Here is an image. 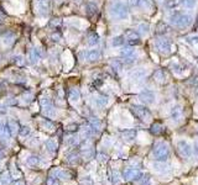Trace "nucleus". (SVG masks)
I'll return each mask as SVG.
<instances>
[{"label":"nucleus","instance_id":"1","mask_svg":"<svg viewBox=\"0 0 198 185\" xmlns=\"http://www.w3.org/2000/svg\"><path fill=\"white\" fill-rule=\"evenodd\" d=\"M152 157L159 162H166L170 158V148L165 142H156L152 147Z\"/></svg>","mask_w":198,"mask_h":185},{"label":"nucleus","instance_id":"2","mask_svg":"<svg viewBox=\"0 0 198 185\" xmlns=\"http://www.w3.org/2000/svg\"><path fill=\"white\" fill-rule=\"evenodd\" d=\"M110 14L116 19H125L128 16V9L121 1H114L110 6Z\"/></svg>","mask_w":198,"mask_h":185},{"label":"nucleus","instance_id":"3","mask_svg":"<svg viewBox=\"0 0 198 185\" xmlns=\"http://www.w3.org/2000/svg\"><path fill=\"white\" fill-rule=\"evenodd\" d=\"M51 7L50 0H33V9L38 16H47Z\"/></svg>","mask_w":198,"mask_h":185},{"label":"nucleus","instance_id":"4","mask_svg":"<svg viewBox=\"0 0 198 185\" xmlns=\"http://www.w3.org/2000/svg\"><path fill=\"white\" fill-rule=\"evenodd\" d=\"M131 112L140 120L142 121H149L151 119V114L150 111L144 107V106H140V105H132L131 106Z\"/></svg>","mask_w":198,"mask_h":185},{"label":"nucleus","instance_id":"5","mask_svg":"<svg viewBox=\"0 0 198 185\" xmlns=\"http://www.w3.org/2000/svg\"><path fill=\"white\" fill-rule=\"evenodd\" d=\"M176 151H177V154L182 159H188L192 155V148H191V146L186 141H178Z\"/></svg>","mask_w":198,"mask_h":185},{"label":"nucleus","instance_id":"6","mask_svg":"<svg viewBox=\"0 0 198 185\" xmlns=\"http://www.w3.org/2000/svg\"><path fill=\"white\" fill-rule=\"evenodd\" d=\"M66 24L77 30H86L89 26L88 21L84 19H81V17H68L66 19Z\"/></svg>","mask_w":198,"mask_h":185},{"label":"nucleus","instance_id":"7","mask_svg":"<svg viewBox=\"0 0 198 185\" xmlns=\"http://www.w3.org/2000/svg\"><path fill=\"white\" fill-rule=\"evenodd\" d=\"M142 177V173L139 168H126L123 173V178L125 180H129V182H132V180H140V178Z\"/></svg>","mask_w":198,"mask_h":185},{"label":"nucleus","instance_id":"8","mask_svg":"<svg viewBox=\"0 0 198 185\" xmlns=\"http://www.w3.org/2000/svg\"><path fill=\"white\" fill-rule=\"evenodd\" d=\"M15 33L12 32H6L2 36H0V48H9L12 46V43L15 42Z\"/></svg>","mask_w":198,"mask_h":185},{"label":"nucleus","instance_id":"9","mask_svg":"<svg viewBox=\"0 0 198 185\" xmlns=\"http://www.w3.org/2000/svg\"><path fill=\"white\" fill-rule=\"evenodd\" d=\"M51 177L57 178V179H62V180H71L73 178V175H72L71 172L65 170V169H60V168L52 169L51 170Z\"/></svg>","mask_w":198,"mask_h":185},{"label":"nucleus","instance_id":"10","mask_svg":"<svg viewBox=\"0 0 198 185\" xmlns=\"http://www.w3.org/2000/svg\"><path fill=\"white\" fill-rule=\"evenodd\" d=\"M171 21H172V24H175V25L178 26V27H185V26H187V25L191 22V17H190L188 15H182V14H180V15L173 16V17L171 19Z\"/></svg>","mask_w":198,"mask_h":185},{"label":"nucleus","instance_id":"11","mask_svg":"<svg viewBox=\"0 0 198 185\" xmlns=\"http://www.w3.org/2000/svg\"><path fill=\"white\" fill-rule=\"evenodd\" d=\"M62 62H63V68H65L66 72L69 70V69H72V67L74 64V58H73V56H72L69 50H66L62 53Z\"/></svg>","mask_w":198,"mask_h":185},{"label":"nucleus","instance_id":"12","mask_svg":"<svg viewBox=\"0 0 198 185\" xmlns=\"http://www.w3.org/2000/svg\"><path fill=\"white\" fill-rule=\"evenodd\" d=\"M82 155H83V158L84 159H87V160H89V159H92L93 157H94V148H93V146L92 145H89V143H86V145H83V147H82Z\"/></svg>","mask_w":198,"mask_h":185},{"label":"nucleus","instance_id":"13","mask_svg":"<svg viewBox=\"0 0 198 185\" xmlns=\"http://www.w3.org/2000/svg\"><path fill=\"white\" fill-rule=\"evenodd\" d=\"M155 46H156V48H157L160 52H162V53H167V52L170 51V43H168V41L165 40V38H157L156 42H155Z\"/></svg>","mask_w":198,"mask_h":185},{"label":"nucleus","instance_id":"14","mask_svg":"<svg viewBox=\"0 0 198 185\" xmlns=\"http://www.w3.org/2000/svg\"><path fill=\"white\" fill-rule=\"evenodd\" d=\"M150 132H151L152 135H155V136H160V135H162V133L165 132V126L161 122L152 123L151 127H150Z\"/></svg>","mask_w":198,"mask_h":185},{"label":"nucleus","instance_id":"15","mask_svg":"<svg viewBox=\"0 0 198 185\" xmlns=\"http://www.w3.org/2000/svg\"><path fill=\"white\" fill-rule=\"evenodd\" d=\"M87 58V61H91V62H94V61H98L100 58V53H99L98 50H91V51H87L84 53V59Z\"/></svg>","mask_w":198,"mask_h":185},{"label":"nucleus","instance_id":"16","mask_svg":"<svg viewBox=\"0 0 198 185\" xmlns=\"http://www.w3.org/2000/svg\"><path fill=\"white\" fill-rule=\"evenodd\" d=\"M140 100L142 102H145V104H151L155 100V95H154V93L146 90V92H142L140 94Z\"/></svg>","mask_w":198,"mask_h":185},{"label":"nucleus","instance_id":"17","mask_svg":"<svg viewBox=\"0 0 198 185\" xmlns=\"http://www.w3.org/2000/svg\"><path fill=\"white\" fill-rule=\"evenodd\" d=\"M10 136L11 135H10V131H9L7 126H5V123L0 120V138L2 141H9Z\"/></svg>","mask_w":198,"mask_h":185},{"label":"nucleus","instance_id":"18","mask_svg":"<svg viewBox=\"0 0 198 185\" xmlns=\"http://www.w3.org/2000/svg\"><path fill=\"white\" fill-rule=\"evenodd\" d=\"M92 133H93V132H92V128H91L89 126H84V127H82V128H81V131H79V136H78V137H79L81 140L87 141V140L92 136Z\"/></svg>","mask_w":198,"mask_h":185},{"label":"nucleus","instance_id":"19","mask_svg":"<svg viewBox=\"0 0 198 185\" xmlns=\"http://www.w3.org/2000/svg\"><path fill=\"white\" fill-rule=\"evenodd\" d=\"M125 38L129 40L130 43H140V41H139V33L132 30H129L125 32Z\"/></svg>","mask_w":198,"mask_h":185},{"label":"nucleus","instance_id":"20","mask_svg":"<svg viewBox=\"0 0 198 185\" xmlns=\"http://www.w3.org/2000/svg\"><path fill=\"white\" fill-rule=\"evenodd\" d=\"M89 127L92 128V132L94 133H98L99 131H100V128H101V122H100V120L97 119V117H93V119H91V121H89Z\"/></svg>","mask_w":198,"mask_h":185},{"label":"nucleus","instance_id":"21","mask_svg":"<svg viewBox=\"0 0 198 185\" xmlns=\"http://www.w3.org/2000/svg\"><path fill=\"white\" fill-rule=\"evenodd\" d=\"M69 101L72 102V104H77V102H79V100H81V93L78 89H72L71 92H69Z\"/></svg>","mask_w":198,"mask_h":185},{"label":"nucleus","instance_id":"22","mask_svg":"<svg viewBox=\"0 0 198 185\" xmlns=\"http://www.w3.org/2000/svg\"><path fill=\"white\" fill-rule=\"evenodd\" d=\"M121 137H123V140H124V141H126V142H131V141L135 140V137H136V131H134V130H126V131H124V132H123Z\"/></svg>","mask_w":198,"mask_h":185},{"label":"nucleus","instance_id":"23","mask_svg":"<svg viewBox=\"0 0 198 185\" xmlns=\"http://www.w3.org/2000/svg\"><path fill=\"white\" fill-rule=\"evenodd\" d=\"M46 149H47L50 153H55V152L57 151V142H56L55 140H52V138L47 140V141H46Z\"/></svg>","mask_w":198,"mask_h":185},{"label":"nucleus","instance_id":"24","mask_svg":"<svg viewBox=\"0 0 198 185\" xmlns=\"http://www.w3.org/2000/svg\"><path fill=\"white\" fill-rule=\"evenodd\" d=\"M7 128H9V131H10V135L14 137V136H16V133L19 132V125L15 122L14 120H10L9 123H7Z\"/></svg>","mask_w":198,"mask_h":185},{"label":"nucleus","instance_id":"25","mask_svg":"<svg viewBox=\"0 0 198 185\" xmlns=\"http://www.w3.org/2000/svg\"><path fill=\"white\" fill-rule=\"evenodd\" d=\"M43 114H45L47 117H56L57 111H56V109L53 107V105H48V106H45V107H43Z\"/></svg>","mask_w":198,"mask_h":185},{"label":"nucleus","instance_id":"26","mask_svg":"<svg viewBox=\"0 0 198 185\" xmlns=\"http://www.w3.org/2000/svg\"><path fill=\"white\" fill-rule=\"evenodd\" d=\"M79 160H81V157H79V154L76 153V152H72V153H69L67 155V162L69 164H78Z\"/></svg>","mask_w":198,"mask_h":185},{"label":"nucleus","instance_id":"27","mask_svg":"<svg viewBox=\"0 0 198 185\" xmlns=\"http://www.w3.org/2000/svg\"><path fill=\"white\" fill-rule=\"evenodd\" d=\"M94 101H96V104H97L98 106L103 107V106L108 105L109 99H108V96H105V95H97L96 99H94Z\"/></svg>","mask_w":198,"mask_h":185},{"label":"nucleus","instance_id":"28","mask_svg":"<svg viewBox=\"0 0 198 185\" xmlns=\"http://www.w3.org/2000/svg\"><path fill=\"white\" fill-rule=\"evenodd\" d=\"M41 127L45 130V131H48V132H52V131H55V125L51 122V121H48V120H42L41 122Z\"/></svg>","mask_w":198,"mask_h":185},{"label":"nucleus","instance_id":"29","mask_svg":"<svg viewBox=\"0 0 198 185\" xmlns=\"http://www.w3.org/2000/svg\"><path fill=\"white\" fill-rule=\"evenodd\" d=\"M11 183V175L7 172H4L0 175V185H9Z\"/></svg>","mask_w":198,"mask_h":185},{"label":"nucleus","instance_id":"30","mask_svg":"<svg viewBox=\"0 0 198 185\" xmlns=\"http://www.w3.org/2000/svg\"><path fill=\"white\" fill-rule=\"evenodd\" d=\"M32 97H33V95L31 94V93H25V94L21 95L20 102L24 104V105H27V104H30V102L32 101Z\"/></svg>","mask_w":198,"mask_h":185},{"label":"nucleus","instance_id":"31","mask_svg":"<svg viewBox=\"0 0 198 185\" xmlns=\"http://www.w3.org/2000/svg\"><path fill=\"white\" fill-rule=\"evenodd\" d=\"M67 40H68V42L71 43V45H74L77 41H78V38H79V36L78 35H76V32H73V31H68L66 35Z\"/></svg>","mask_w":198,"mask_h":185},{"label":"nucleus","instance_id":"32","mask_svg":"<svg viewBox=\"0 0 198 185\" xmlns=\"http://www.w3.org/2000/svg\"><path fill=\"white\" fill-rule=\"evenodd\" d=\"M40 162H41V159H40V157H37V155H30V157L27 158V164L31 165V167H37V165L40 164Z\"/></svg>","mask_w":198,"mask_h":185},{"label":"nucleus","instance_id":"33","mask_svg":"<svg viewBox=\"0 0 198 185\" xmlns=\"http://www.w3.org/2000/svg\"><path fill=\"white\" fill-rule=\"evenodd\" d=\"M78 142H79V137L78 136H69V137H67L66 140V143L69 145V146H76V145H78Z\"/></svg>","mask_w":198,"mask_h":185},{"label":"nucleus","instance_id":"34","mask_svg":"<svg viewBox=\"0 0 198 185\" xmlns=\"http://www.w3.org/2000/svg\"><path fill=\"white\" fill-rule=\"evenodd\" d=\"M93 179L91 177H83L79 179V185H93Z\"/></svg>","mask_w":198,"mask_h":185},{"label":"nucleus","instance_id":"35","mask_svg":"<svg viewBox=\"0 0 198 185\" xmlns=\"http://www.w3.org/2000/svg\"><path fill=\"white\" fill-rule=\"evenodd\" d=\"M96 12H97V6L93 5V4H88V5H87V14H88L89 16H93Z\"/></svg>","mask_w":198,"mask_h":185},{"label":"nucleus","instance_id":"36","mask_svg":"<svg viewBox=\"0 0 198 185\" xmlns=\"http://www.w3.org/2000/svg\"><path fill=\"white\" fill-rule=\"evenodd\" d=\"M181 116H182L181 109H180V107H175V109L172 110V117L177 121V120H180V119H181Z\"/></svg>","mask_w":198,"mask_h":185},{"label":"nucleus","instance_id":"37","mask_svg":"<svg viewBox=\"0 0 198 185\" xmlns=\"http://www.w3.org/2000/svg\"><path fill=\"white\" fill-rule=\"evenodd\" d=\"M98 42H99V40L96 35H91V36L88 37V45H89V46H96V45H98Z\"/></svg>","mask_w":198,"mask_h":185},{"label":"nucleus","instance_id":"38","mask_svg":"<svg viewBox=\"0 0 198 185\" xmlns=\"http://www.w3.org/2000/svg\"><path fill=\"white\" fill-rule=\"evenodd\" d=\"M19 132H20V135H21L22 137H25V136H29V135H30L31 128H30L29 126H24V127H21V128L19 130Z\"/></svg>","mask_w":198,"mask_h":185},{"label":"nucleus","instance_id":"39","mask_svg":"<svg viewBox=\"0 0 198 185\" xmlns=\"http://www.w3.org/2000/svg\"><path fill=\"white\" fill-rule=\"evenodd\" d=\"M132 53H134V50L130 48V47H125V48H123L121 50V56H124V57H130Z\"/></svg>","mask_w":198,"mask_h":185},{"label":"nucleus","instance_id":"40","mask_svg":"<svg viewBox=\"0 0 198 185\" xmlns=\"http://www.w3.org/2000/svg\"><path fill=\"white\" fill-rule=\"evenodd\" d=\"M124 43V37L121 36H116L113 38V46H121Z\"/></svg>","mask_w":198,"mask_h":185},{"label":"nucleus","instance_id":"41","mask_svg":"<svg viewBox=\"0 0 198 185\" xmlns=\"http://www.w3.org/2000/svg\"><path fill=\"white\" fill-rule=\"evenodd\" d=\"M41 105H42V107L48 106V105H52L51 99H50L48 96H42V97H41Z\"/></svg>","mask_w":198,"mask_h":185},{"label":"nucleus","instance_id":"42","mask_svg":"<svg viewBox=\"0 0 198 185\" xmlns=\"http://www.w3.org/2000/svg\"><path fill=\"white\" fill-rule=\"evenodd\" d=\"M137 30H139L140 33L145 35V33H147V31H149V25H147V24H140L139 27H137Z\"/></svg>","mask_w":198,"mask_h":185},{"label":"nucleus","instance_id":"43","mask_svg":"<svg viewBox=\"0 0 198 185\" xmlns=\"http://www.w3.org/2000/svg\"><path fill=\"white\" fill-rule=\"evenodd\" d=\"M47 185H58V180H57V178L50 177V178L47 179Z\"/></svg>","mask_w":198,"mask_h":185},{"label":"nucleus","instance_id":"44","mask_svg":"<svg viewBox=\"0 0 198 185\" xmlns=\"http://www.w3.org/2000/svg\"><path fill=\"white\" fill-rule=\"evenodd\" d=\"M98 160L99 162H106L108 160V155L106 154H104V153H98Z\"/></svg>","mask_w":198,"mask_h":185},{"label":"nucleus","instance_id":"45","mask_svg":"<svg viewBox=\"0 0 198 185\" xmlns=\"http://www.w3.org/2000/svg\"><path fill=\"white\" fill-rule=\"evenodd\" d=\"M126 1H128V4L130 6H137L141 2V0H126Z\"/></svg>","mask_w":198,"mask_h":185},{"label":"nucleus","instance_id":"46","mask_svg":"<svg viewBox=\"0 0 198 185\" xmlns=\"http://www.w3.org/2000/svg\"><path fill=\"white\" fill-rule=\"evenodd\" d=\"M195 0H185V5L186 6H188V7H192L193 5H195Z\"/></svg>","mask_w":198,"mask_h":185},{"label":"nucleus","instance_id":"47","mask_svg":"<svg viewBox=\"0 0 198 185\" xmlns=\"http://www.w3.org/2000/svg\"><path fill=\"white\" fill-rule=\"evenodd\" d=\"M77 128V125L76 123H72V125H67L66 126V130L67 131H73V130H76Z\"/></svg>","mask_w":198,"mask_h":185},{"label":"nucleus","instance_id":"48","mask_svg":"<svg viewBox=\"0 0 198 185\" xmlns=\"http://www.w3.org/2000/svg\"><path fill=\"white\" fill-rule=\"evenodd\" d=\"M16 63H17L19 65H22V64L25 63V59H24V57H22V56H19V57L16 58Z\"/></svg>","mask_w":198,"mask_h":185},{"label":"nucleus","instance_id":"49","mask_svg":"<svg viewBox=\"0 0 198 185\" xmlns=\"http://www.w3.org/2000/svg\"><path fill=\"white\" fill-rule=\"evenodd\" d=\"M7 111V107L5 106V104L0 102V112H6Z\"/></svg>","mask_w":198,"mask_h":185},{"label":"nucleus","instance_id":"50","mask_svg":"<svg viewBox=\"0 0 198 185\" xmlns=\"http://www.w3.org/2000/svg\"><path fill=\"white\" fill-rule=\"evenodd\" d=\"M60 24H61V20H60V19H56L55 21H52V22H51V25H52V26H58Z\"/></svg>","mask_w":198,"mask_h":185},{"label":"nucleus","instance_id":"51","mask_svg":"<svg viewBox=\"0 0 198 185\" xmlns=\"http://www.w3.org/2000/svg\"><path fill=\"white\" fill-rule=\"evenodd\" d=\"M52 38H53L55 41H60V38H61V36H60L58 33H53V35H52Z\"/></svg>","mask_w":198,"mask_h":185},{"label":"nucleus","instance_id":"52","mask_svg":"<svg viewBox=\"0 0 198 185\" xmlns=\"http://www.w3.org/2000/svg\"><path fill=\"white\" fill-rule=\"evenodd\" d=\"M118 182H119V174H118V173H114V183L116 184Z\"/></svg>","mask_w":198,"mask_h":185},{"label":"nucleus","instance_id":"53","mask_svg":"<svg viewBox=\"0 0 198 185\" xmlns=\"http://www.w3.org/2000/svg\"><path fill=\"white\" fill-rule=\"evenodd\" d=\"M9 1H11V2H12L15 6H16V5H19V1H17V0H9Z\"/></svg>","mask_w":198,"mask_h":185},{"label":"nucleus","instance_id":"54","mask_svg":"<svg viewBox=\"0 0 198 185\" xmlns=\"http://www.w3.org/2000/svg\"><path fill=\"white\" fill-rule=\"evenodd\" d=\"M195 153L198 155V143H196V146H195Z\"/></svg>","mask_w":198,"mask_h":185},{"label":"nucleus","instance_id":"55","mask_svg":"<svg viewBox=\"0 0 198 185\" xmlns=\"http://www.w3.org/2000/svg\"><path fill=\"white\" fill-rule=\"evenodd\" d=\"M15 185H25V183H24V182H21V180H19V182H16V183H15Z\"/></svg>","mask_w":198,"mask_h":185},{"label":"nucleus","instance_id":"56","mask_svg":"<svg viewBox=\"0 0 198 185\" xmlns=\"http://www.w3.org/2000/svg\"><path fill=\"white\" fill-rule=\"evenodd\" d=\"M2 21H4V16H2V14L0 12V24H1Z\"/></svg>","mask_w":198,"mask_h":185},{"label":"nucleus","instance_id":"57","mask_svg":"<svg viewBox=\"0 0 198 185\" xmlns=\"http://www.w3.org/2000/svg\"><path fill=\"white\" fill-rule=\"evenodd\" d=\"M55 1H56V2H57V4H61V2H62V1H63V0H55Z\"/></svg>","mask_w":198,"mask_h":185},{"label":"nucleus","instance_id":"58","mask_svg":"<svg viewBox=\"0 0 198 185\" xmlns=\"http://www.w3.org/2000/svg\"><path fill=\"white\" fill-rule=\"evenodd\" d=\"M79 1H81V0H74V2H79Z\"/></svg>","mask_w":198,"mask_h":185},{"label":"nucleus","instance_id":"59","mask_svg":"<svg viewBox=\"0 0 198 185\" xmlns=\"http://www.w3.org/2000/svg\"><path fill=\"white\" fill-rule=\"evenodd\" d=\"M1 155H2V154H1V152H0V159H1Z\"/></svg>","mask_w":198,"mask_h":185}]
</instances>
